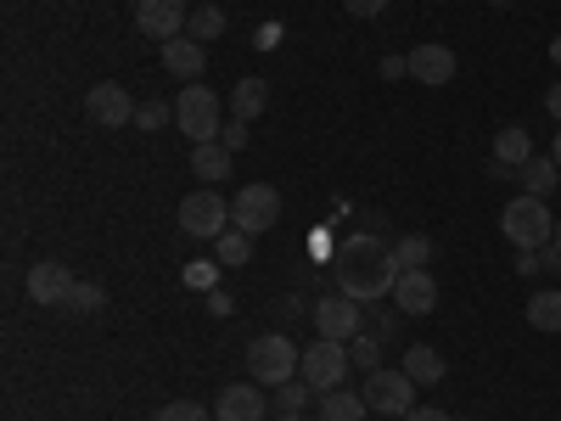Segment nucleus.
Masks as SVG:
<instances>
[{
  "instance_id": "38",
  "label": "nucleus",
  "mask_w": 561,
  "mask_h": 421,
  "mask_svg": "<svg viewBox=\"0 0 561 421\" xmlns=\"http://www.w3.org/2000/svg\"><path fill=\"white\" fill-rule=\"evenodd\" d=\"M545 113H550V118H556V124H561V79H556V84H550V90H545Z\"/></svg>"
},
{
  "instance_id": "19",
  "label": "nucleus",
  "mask_w": 561,
  "mask_h": 421,
  "mask_svg": "<svg viewBox=\"0 0 561 421\" xmlns=\"http://www.w3.org/2000/svg\"><path fill=\"white\" fill-rule=\"evenodd\" d=\"M517 180H523V197H539V203H550V192L561 185V163L556 158H528L523 169H517Z\"/></svg>"
},
{
  "instance_id": "29",
  "label": "nucleus",
  "mask_w": 561,
  "mask_h": 421,
  "mask_svg": "<svg viewBox=\"0 0 561 421\" xmlns=\"http://www.w3.org/2000/svg\"><path fill=\"white\" fill-rule=\"evenodd\" d=\"M152 421H214V416H208L197 399H174V405H163Z\"/></svg>"
},
{
  "instance_id": "14",
  "label": "nucleus",
  "mask_w": 561,
  "mask_h": 421,
  "mask_svg": "<svg viewBox=\"0 0 561 421\" xmlns=\"http://www.w3.org/2000/svg\"><path fill=\"white\" fill-rule=\"evenodd\" d=\"M528 158H534V135H528L523 124H505V129L494 135V163H489V174H494V180H511Z\"/></svg>"
},
{
  "instance_id": "6",
  "label": "nucleus",
  "mask_w": 561,
  "mask_h": 421,
  "mask_svg": "<svg viewBox=\"0 0 561 421\" xmlns=\"http://www.w3.org/2000/svg\"><path fill=\"white\" fill-rule=\"evenodd\" d=\"M348 343H332V338H320V343H309L304 349V360H298V371H304V383L314 388V394H332V388H343L348 383Z\"/></svg>"
},
{
  "instance_id": "5",
  "label": "nucleus",
  "mask_w": 561,
  "mask_h": 421,
  "mask_svg": "<svg viewBox=\"0 0 561 421\" xmlns=\"http://www.w3.org/2000/svg\"><path fill=\"white\" fill-rule=\"evenodd\" d=\"M230 225L248 230V237H264V230H275V225H280V192H275V185H264V180L242 185V192L230 197Z\"/></svg>"
},
{
  "instance_id": "18",
  "label": "nucleus",
  "mask_w": 561,
  "mask_h": 421,
  "mask_svg": "<svg viewBox=\"0 0 561 421\" xmlns=\"http://www.w3.org/2000/svg\"><path fill=\"white\" fill-rule=\"evenodd\" d=\"M444 354L433 349V343H410L404 349V377L415 383V388H433V383H444Z\"/></svg>"
},
{
  "instance_id": "13",
  "label": "nucleus",
  "mask_w": 561,
  "mask_h": 421,
  "mask_svg": "<svg viewBox=\"0 0 561 421\" xmlns=\"http://www.w3.org/2000/svg\"><path fill=\"white\" fill-rule=\"evenodd\" d=\"M264 416H270V399L259 394V383H230L214 399V421H264Z\"/></svg>"
},
{
  "instance_id": "41",
  "label": "nucleus",
  "mask_w": 561,
  "mask_h": 421,
  "mask_svg": "<svg viewBox=\"0 0 561 421\" xmlns=\"http://www.w3.org/2000/svg\"><path fill=\"white\" fill-rule=\"evenodd\" d=\"M298 309H304V298H280V304H275V315H280V320H293Z\"/></svg>"
},
{
  "instance_id": "4",
  "label": "nucleus",
  "mask_w": 561,
  "mask_h": 421,
  "mask_svg": "<svg viewBox=\"0 0 561 421\" xmlns=\"http://www.w3.org/2000/svg\"><path fill=\"white\" fill-rule=\"evenodd\" d=\"M500 230H505V237L517 242V253H523V248H550L556 219H550V208H545L539 197H517V203H505Z\"/></svg>"
},
{
  "instance_id": "8",
  "label": "nucleus",
  "mask_w": 561,
  "mask_h": 421,
  "mask_svg": "<svg viewBox=\"0 0 561 421\" xmlns=\"http://www.w3.org/2000/svg\"><path fill=\"white\" fill-rule=\"evenodd\" d=\"M359 394H365V405L377 410V416H399V421H404V416L415 410V383L404 377V365H399V371H388V365L370 371Z\"/></svg>"
},
{
  "instance_id": "21",
  "label": "nucleus",
  "mask_w": 561,
  "mask_h": 421,
  "mask_svg": "<svg viewBox=\"0 0 561 421\" xmlns=\"http://www.w3.org/2000/svg\"><path fill=\"white\" fill-rule=\"evenodd\" d=\"M230 107H237V118H259L264 107H270V84L253 73V79H237V90H230Z\"/></svg>"
},
{
  "instance_id": "37",
  "label": "nucleus",
  "mask_w": 561,
  "mask_h": 421,
  "mask_svg": "<svg viewBox=\"0 0 561 421\" xmlns=\"http://www.w3.org/2000/svg\"><path fill=\"white\" fill-rule=\"evenodd\" d=\"M208 309H214V315L225 320L230 309H237V298H230V293H219V287H214V293H208Z\"/></svg>"
},
{
  "instance_id": "22",
  "label": "nucleus",
  "mask_w": 561,
  "mask_h": 421,
  "mask_svg": "<svg viewBox=\"0 0 561 421\" xmlns=\"http://www.w3.org/2000/svg\"><path fill=\"white\" fill-rule=\"evenodd\" d=\"M365 416H370L365 394H343V388L320 394V421H365Z\"/></svg>"
},
{
  "instance_id": "9",
  "label": "nucleus",
  "mask_w": 561,
  "mask_h": 421,
  "mask_svg": "<svg viewBox=\"0 0 561 421\" xmlns=\"http://www.w3.org/2000/svg\"><path fill=\"white\" fill-rule=\"evenodd\" d=\"M309 315H314V332H320V338H332V343H354V338L365 332V320H359V304H354L348 293L309 304Z\"/></svg>"
},
{
  "instance_id": "32",
  "label": "nucleus",
  "mask_w": 561,
  "mask_h": 421,
  "mask_svg": "<svg viewBox=\"0 0 561 421\" xmlns=\"http://www.w3.org/2000/svg\"><path fill=\"white\" fill-rule=\"evenodd\" d=\"M185 287L214 293V287H219V259H214V264H185Z\"/></svg>"
},
{
  "instance_id": "7",
  "label": "nucleus",
  "mask_w": 561,
  "mask_h": 421,
  "mask_svg": "<svg viewBox=\"0 0 561 421\" xmlns=\"http://www.w3.org/2000/svg\"><path fill=\"white\" fill-rule=\"evenodd\" d=\"M180 230L185 237H203V242H219L230 230V203L214 192V185H203V192H192L180 203Z\"/></svg>"
},
{
  "instance_id": "45",
  "label": "nucleus",
  "mask_w": 561,
  "mask_h": 421,
  "mask_svg": "<svg viewBox=\"0 0 561 421\" xmlns=\"http://www.w3.org/2000/svg\"><path fill=\"white\" fill-rule=\"evenodd\" d=\"M550 242H556V248H561V219H556V237H550Z\"/></svg>"
},
{
  "instance_id": "11",
  "label": "nucleus",
  "mask_w": 561,
  "mask_h": 421,
  "mask_svg": "<svg viewBox=\"0 0 561 421\" xmlns=\"http://www.w3.org/2000/svg\"><path fill=\"white\" fill-rule=\"evenodd\" d=\"M185 23H192V7L185 0H135V29L152 39H180Z\"/></svg>"
},
{
  "instance_id": "34",
  "label": "nucleus",
  "mask_w": 561,
  "mask_h": 421,
  "mask_svg": "<svg viewBox=\"0 0 561 421\" xmlns=\"http://www.w3.org/2000/svg\"><path fill=\"white\" fill-rule=\"evenodd\" d=\"M343 7H348V18H377L388 0H343Z\"/></svg>"
},
{
  "instance_id": "20",
  "label": "nucleus",
  "mask_w": 561,
  "mask_h": 421,
  "mask_svg": "<svg viewBox=\"0 0 561 421\" xmlns=\"http://www.w3.org/2000/svg\"><path fill=\"white\" fill-rule=\"evenodd\" d=\"M230 147H219V140H203V147H192V174L203 180V185H219L225 174H230Z\"/></svg>"
},
{
  "instance_id": "26",
  "label": "nucleus",
  "mask_w": 561,
  "mask_h": 421,
  "mask_svg": "<svg viewBox=\"0 0 561 421\" xmlns=\"http://www.w3.org/2000/svg\"><path fill=\"white\" fill-rule=\"evenodd\" d=\"M185 34H192V39H219L225 34V12L214 7V0H208V7H192V23H185Z\"/></svg>"
},
{
  "instance_id": "46",
  "label": "nucleus",
  "mask_w": 561,
  "mask_h": 421,
  "mask_svg": "<svg viewBox=\"0 0 561 421\" xmlns=\"http://www.w3.org/2000/svg\"><path fill=\"white\" fill-rule=\"evenodd\" d=\"M483 7H505V0H483Z\"/></svg>"
},
{
  "instance_id": "27",
  "label": "nucleus",
  "mask_w": 561,
  "mask_h": 421,
  "mask_svg": "<svg viewBox=\"0 0 561 421\" xmlns=\"http://www.w3.org/2000/svg\"><path fill=\"white\" fill-rule=\"evenodd\" d=\"M348 360L365 371V377H370V371H382V338H377V332H359V338L348 343Z\"/></svg>"
},
{
  "instance_id": "1",
  "label": "nucleus",
  "mask_w": 561,
  "mask_h": 421,
  "mask_svg": "<svg viewBox=\"0 0 561 421\" xmlns=\"http://www.w3.org/2000/svg\"><path fill=\"white\" fill-rule=\"evenodd\" d=\"M393 281H399V259L388 242H377L370 230L343 242L337 253V287L354 298V304H377V298H393Z\"/></svg>"
},
{
  "instance_id": "17",
  "label": "nucleus",
  "mask_w": 561,
  "mask_h": 421,
  "mask_svg": "<svg viewBox=\"0 0 561 421\" xmlns=\"http://www.w3.org/2000/svg\"><path fill=\"white\" fill-rule=\"evenodd\" d=\"M455 68H460L455 52L438 45V39H427V45H415V52H410V79H421V84H449Z\"/></svg>"
},
{
  "instance_id": "16",
  "label": "nucleus",
  "mask_w": 561,
  "mask_h": 421,
  "mask_svg": "<svg viewBox=\"0 0 561 421\" xmlns=\"http://www.w3.org/2000/svg\"><path fill=\"white\" fill-rule=\"evenodd\" d=\"M208 68V52H203V39L192 34H180V39H163V73L169 79H185V84H197Z\"/></svg>"
},
{
  "instance_id": "44",
  "label": "nucleus",
  "mask_w": 561,
  "mask_h": 421,
  "mask_svg": "<svg viewBox=\"0 0 561 421\" xmlns=\"http://www.w3.org/2000/svg\"><path fill=\"white\" fill-rule=\"evenodd\" d=\"M550 158H556V163H561V129H556V152H550Z\"/></svg>"
},
{
  "instance_id": "39",
  "label": "nucleus",
  "mask_w": 561,
  "mask_h": 421,
  "mask_svg": "<svg viewBox=\"0 0 561 421\" xmlns=\"http://www.w3.org/2000/svg\"><path fill=\"white\" fill-rule=\"evenodd\" d=\"M404 421H455V416H444V410H427V405H415Z\"/></svg>"
},
{
  "instance_id": "25",
  "label": "nucleus",
  "mask_w": 561,
  "mask_h": 421,
  "mask_svg": "<svg viewBox=\"0 0 561 421\" xmlns=\"http://www.w3.org/2000/svg\"><path fill=\"white\" fill-rule=\"evenodd\" d=\"M393 259H399V275H404V270H427L433 242L421 237V230H410V237H399V242H393Z\"/></svg>"
},
{
  "instance_id": "40",
  "label": "nucleus",
  "mask_w": 561,
  "mask_h": 421,
  "mask_svg": "<svg viewBox=\"0 0 561 421\" xmlns=\"http://www.w3.org/2000/svg\"><path fill=\"white\" fill-rule=\"evenodd\" d=\"M539 259H545V270H556V275H561V248H556V242H550V248H539Z\"/></svg>"
},
{
  "instance_id": "35",
  "label": "nucleus",
  "mask_w": 561,
  "mask_h": 421,
  "mask_svg": "<svg viewBox=\"0 0 561 421\" xmlns=\"http://www.w3.org/2000/svg\"><path fill=\"white\" fill-rule=\"evenodd\" d=\"M539 270H545L539 248H523V253H517V275H539Z\"/></svg>"
},
{
  "instance_id": "15",
  "label": "nucleus",
  "mask_w": 561,
  "mask_h": 421,
  "mask_svg": "<svg viewBox=\"0 0 561 421\" xmlns=\"http://www.w3.org/2000/svg\"><path fill=\"white\" fill-rule=\"evenodd\" d=\"M393 309L399 315H433L438 309V281L427 270H404L393 281Z\"/></svg>"
},
{
  "instance_id": "24",
  "label": "nucleus",
  "mask_w": 561,
  "mask_h": 421,
  "mask_svg": "<svg viewBox=\"0 0 561 421\" xmlns=\"http://www.w3.org/2000/svg\"><path fill=\"white\" fill-rule=\"evenodd\" d=\"M528 326L534 332H561V293H534L528 298Z\"/></svg>"
},
{
  "instance_id": "12",
  "label": "nucleus",
  "mask_w": 561,
  "mask_h": 421,
  "mask_svg": "<svg viewBox=\"0 0 561 421\" xmlns=\"http://www.w3.org/2000/svg\"><path fill=\"white\" fill-rule=\"evenodd\" d=\"M84 118L90 124H102V129H118V124H135V102H129V90L102 79V84H90V96H84Z\"/></svg>"
},
{
  "instance_id": "43",
  "label": "nucleus",
  "mask_w": 561,
  "mask_h": 421,
  "mask_svg": "<svg viewBox=\"0 0 561 421\" xmlns=\"http://www.w3.org/2000/svg\"><path fill=\"white\" fill-rule=\"evenodd\" d=\"M275 421H309V416H275ZM314 421H320V416H314Z\"/></svg>"
},
{
  "instance_id": "3",
  "label": "nucleus",
  "mask_w": 561,
  "mask_h": 421,
  "mask_svg": "<svg viewBox=\"0 0 561 421\" xmlns=\"http://www.w3.org/2000/svg\"><path fill=\"white\" fill-rule=\"evenodd\" d=\"M174 124L192 135V147H203V140H219V96L208 84H180V96H174Z\"/></svg>"
},
{
  "instance_id": "28",
  "label": "nucleus",
  "mask_w": 561,
  "mask_h": 421,
  "mask_svg": "<svg viewBox=\"0 0 561 421\" xmlns=\"http://www.w3.org/2000/svg\"><path fill=\"white\" fill-rule=\"evenodd\" d=\"M309 394H314V388L298 383V377H293V383H280V388H275V416H304Z\"/></svg>"
},
{
  "instance_id": "42",
  "label": "nucleus",
  "mask_w": 561,
  "mask_h": 421,
  "mask_svg": "<svg viewBox=\"0 0 561 421\" xmlns=\"http://www.w3.org/2000/svg\"><path fill=\"white\" fill-rule=\"evenodd\" d=\"M550 62H556V68H561V34H556V39H550Z\"/></svg>"
},
{
  "instance_id": "36",
  "label": "nucleus",
  "mask_w": 561,
  "mask_h": 421,
  "mask_svg": "<svg viewBox=\"0 0 561 421\" xmlns=\"http://www.w3.org/2000/svg\"><path fill=\"white\" fill-rule=\"evenodd\" d=\"M382 79H410V57H382Z\"/></svg>"
},
{
  "instance_id": "2",
  "label": "nucleus",
  "mask_w": 561,
  "mask_h": 421,
  "mask_svg": "<svg viewBox=\"0 0 561 421\" xmlns=\"http://www.w3.org/2000/svg\"><path fill=\"white\" fill-rule=\"evenodd\" d=\"M298 360H304V349H298L287 332H264V338L248 343V371H253V383H259V388L293 383V377H298Z\"/></svg>"
},
{
  "instance_id": "31",
  "label": "nucleus",
  "mask_w": 561,
  "mask_h": 421,
  "mask_svg": "<svg viewBox=\"0 0 561 421\" xmlns=\"http://www.w3.org/2000/svg\"><path fill=\"white\" fill-rule=\"evenodd\" d=\"M107 298H102V287H96V281H79V287H73V298H68V309H79V315H96Z\"/></svg>"
},
{
  "instance_id": "30",
  "label": "nucleus",
  "mask_w": 561,
  "mask_h": 421,
  "mask_svg": "<svg viewBox=\"0 0 561 421\" xmlns=\"http://www.w3.org/2000/svg\"><path fill=\"white\" fill-rule=\"evenodd\" d=\"M169 118H174L169 102H140V107H135V129H163Z\"/></svg>"
},
{
  "instance_id": "33",
  "label": "nucleus",
  "mask_w": 561,
  "mask_h": 421,
  "mask_svg": "<svg viewBox=\"0 0 561 421\" xmlns=\"http://www.w3.org/2000/svg\"><path fill=\"white\" fill-rule=\"evenodd\" d=\"M219 147H230V152H242V147H248V118H237V124H225V129H219Z\"/></svg>"
},
{
  "instance_id": "23",
  "label": "nucleus",
  "mask_w": 561,
  "mask_h": 421,
  "mask_svg": "<svg viewBox=\"0 0 561 421\" xmlns=\"http://www.w3.org/2000/svg\"><path fill=\"white\" fill-rule=\"evenodd\" d=\"M214 259H219L225 270H237V264H248V259H253V237H248V230H237V225H230L225 237L214 242Z\"/></svg>"
},
{
  "instance_id": "10",
  "label": "nucleus",
  "mask_w": 561,
  "mask_h": 421,
  "mask_svg": "<svg viewBox=\"0 0 561 421\" xmlns=\"http://www.w3.org/2000/svg\"><path fill=\"white\" fill-rule=\"evenodd\" d=\"M28 304H45V309H68V298H73V270L68 264H57V259H39L34 270H28Z\"/></svg>"
}]
</instances>
